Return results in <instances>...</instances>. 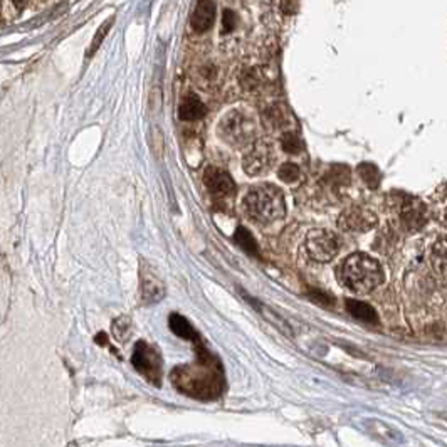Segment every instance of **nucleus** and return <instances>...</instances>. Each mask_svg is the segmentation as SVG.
I'll return each instance as SVG.
<instances>
[{
    "mask_svg": "<svg viewBox=\"0 0 447 447\" xmlns=\"http://www.w3.org/2000/svg\"><path fill=\"white\" fill-rule=\"evenodd\" d=\"M197 356H199V364L197 365L177 366L172 371V384L175 385L178 392L185 394L188 397H215L220 390V380L217 379V369L214 366V359L202 346V343L197 345Z\"/></svg>",
    "mask_w": 447,
    "mask_h": 447,
    "instance_id": "f257e3e1",
    "label": "nucleus"
},
{
    "mask_svg": "<svg viewBox=\"0 0 447 447\" xmlns=\"http://www.w3.org/2000/svg\"><path fill=\"white\" fill-rule=\"evenodd\" d=\"M338 281L356 294H369L384 282V269L380 262L365 252L348 256L336 269Z\"/></svg>",
    "mask_w": 447,
    "mask_h": 447,
    "instance_id": "f03ea898",
    "label": "nucleus"
},
{
    "mask_svg": "<svg viewBox=\"0 0 447 447\" xmlns=\"http://www.w3.org/2000/svg\"><path fill=\"white\" fill-rule=\"evenodd\" d=\"M244 212L261 225L274 224L286 215V199L279 187L272 183H257L244 197Z\"/></svg>",
    "mask_w": 447,
    "mask_h": 447,
    "instance_id": "7ed1b4c3",
    "label": "nucleus"
},
{
    "mask_svg": "<svg viewBox=\"0 0 447 447\" xmlns=\"http://www.w3.org/2000/svg\"><path fill=\"white\" fill-rule=\"evenodd\" d=\"M256 121L246 111L234 110L229 111L222 120H220L217 133L222 141L234 148L249 147L256 140Z\"/></svg>",
    "mask_w": 447,
    "mask_h": 447,
    "instance_id": "20e7f679",
    "label": "nucleus"
},
{
    "mask_svg": "<svg viewBox=\"0 0 447 447\" xmlns=\"http://www.w3.org/2000/svg\"><path fill=\"white\" fill-rule=\"evenodd\" d=\"M131 364L133 369L147 380L148 384L160 387L162 385V371H163V360L162 353L157 346L140 340L136 341L131 355Z\"/></svg>",
    "mask_w": 447,
    "mask_h": 447,
    "instance_id": "39448f33",
    "label": "nucleus"
},
{
    "mask_svg": "<svg viewBox=\"0 0 447 447\" xmlns=\"http://www.w3.org/2000/svg\"><path fill=\"white\" fill-rule=\"evenodd\" d=\"M304 251L314 262H329L340 252V239L327 229H313L304 237Z\"/></svg>",
    "mask_w": 447,
    "mask_h": 447,
    "instance_id": "423d86ee",
    "label": "nucleus"
},
{
    "mask_svg": "<svg viewBox=\"0 0 447 447\" xmlns=\"http://www.w3.org/2000/svg\"><path fill=\"white\" fill-rule=\"evenodd\" d=\"M274 162V148L264 140H254L242 158V168L247 175L261 177L269 172Z\"/></svg>",
    "mask_w": 447,
    "mask_h": 447,
    "instance_id": "0eeeda50",
    "label": "nucleus"
},
{
    "mask_svg": "<svg viewBox=\"0 0 447 447\" xmlns=\"http://www.w3.org/2000/svg\"><path fill=\"white\" fill-rule=\"evenodd\" d=\"M395 210H397L400 222L407 230H417L427 222V209L417 197L412 195H399L395 202Z\"/></svg>",
    "mask_w": 447,
    "mask_h": 447,
    "instance_id": "6e6552de",
    "label": "nucleus"
},
{
    "mask_svg": "<svg viewBox=\"0 0 447 447\" xmlns=\"http://www.w3.org/2000/svg\"><path fill=\"white\" fill-rule=\"evenodd\" d=\"M376 220V215L366 207L351 205L338 215V227L345 232H366L375 227Z\"/></svg>",
    "mask_w": 447,
    "mask_h": 447,
    "instance_id": "1a4fd4ad",
    "label": "nucleus"
},
{
    "mask_svg": "<svg viewBox=\"0 0 447 447\" xmlns=\"http://www.w3.org/2000/svg\"><path fill=\"white\" fill-rule=\"evenodd\" d=\"M204 185L215 200L232 199L235 194V183L229 172L220 167H207L204 172Z\"/></svg>",
    "mask_w": 447,
    "mask_h": 447,
    "instance_id": "9d476101",
    "label": "nucleus"
},
{
    "mask_svg": "<svg viewBox=\"0 0 447 447\" xmlns=\"http://www.w3.org/2000/svg\"><path fill=\"white\" fill-rule=\"evenodd\" d=\"M140 296L145 304L160 303L165 298V282L145 261L140 267Z\"/></svg>",
    "mask_w": 447,
    "mask_h": 447,
    "instance_id": "9b49d317",
    "label": "nucleus"
},
{
    "mask_svg": "<svg viewBox=\"0 0 447 447\" xmlns=\"http://www.w3.org/2000/svg\"><path fill=\"white\" fill-rule=\"evenodd\" d=\"M215 22V4L212 0H199L192 14L190 24L195 32H207Z\"/></svg>",
    "mask_w": 447,
    "mask_h": 447,
    "instance_id": "f8f14e48",
    "label": "nucleus"
},
{
    "mask_svg": "<svg viewBox=\"0 0 447 447\" xmlns=\"http://www.w3.org/2000/svg\"><path fill=\"white\" fill-rule=\"evenodd\" d=\"M205 105L200 101V98L197 94L190 93L183 98L180 106H178V118L182 121H197L200 118L205 116Z\"/></svg>",
    "mask_w": 447,
    "mask_h": 447,
    "instance_id": "ddd939ff",
    "label": "nucleus"
},
{
    "mask_svg": "<svg viewBox=\"0 0 447 447\" xmlns=\"http://www.w3.org/2000/svg\"><path fill=\"white\" fill-rule=\"evenodd\" d=\"M168 327H170L172 332L175 333L178 338H182V340L192 341L194 345H199V343H202L199 333L195 332V328L192 327V323L188 322L187 318H183L182 314L172 313L170 318H168Z\"/></svg>",
    "mask_w": 447,
    "mask_h": 447,
    "instance_id": "4468645a",
    "label": "nucleus"
},
{
    "mask_svg": "<svg viewBox=\"0 0 447 447\" xmlns=\"http://www.w3.org/2000/svg\"><path fill=\"white\" fill-rule=\"evenodd\" d=\"M431 264L437 274L447 277V235H442L432 246Z\"/></svg>",
    "mask_w": 447,
    "mask_h": 447,
    "instance_id": "2eb2a0df",
    "label": "nucleus"
},
{
    "mask_svg": "<svg viewBox=\"0 0 447 447\" xmlns=\"http://www.w3.org/2000/svg\"><path fill=\"white\" fill-rule=\"evenodd\" d=\"M346 312L355 317L356 319L365 323H379V317H376V312L371 308L370 304L364 303V301H356V299H348L346 301Z\"/></svg>",
    "mask_w": 447,
    "mask_h": 447,
    "instance_id": "dca6fc26",
    "label": "nucleus"
},
{
    "mask_svg": "<svg viewBox=\"0 0 447 447\" xmlns=\"http://www.w3.org/2000/svg\"><path fill=\"white\" fill-rule=\"evenodd\" d=\"M111 332L113 336L116 338V341L126 343L130 340L131 333H133V322H131L130 317L116 318L111 324Z\"/></svg>",
    "mask_w": 447,
    "mask_h": 447,
    "instance_id": "f3484780",
    "label": "nucleus"
},
{
    "mask_svg": "<svg viewBox=\"0 0 447 447\" xmlns=\"http://www.w3.org/2000/svg\"><path fill=\"white\" fill-rule=\"evenodd\" d=\"M235 242L241 246L244 251H247L249 254H257V244L254 241V237L251 235L249 230H246L244 227H239L235 230Z\"/></svg>",
    "mask_w": 447,
    "mask_h": 447,
    "instance_id": "a211bd4d",
    "label": "nucleus"
},
{
    "mask_svg": "<svg viewBox=\"0 0 447 447\" xmlns=\"http://www.w3.org/2000/svg\"><path fill=\"white\" fill-rule=\"evenodd\" d=\"M359 175L364 178V182L370 187H376L380 183V173L376 170L375 165L361 163L359 167Z\"/></svg>",
    "mask_w": 447,
    "mask_h": 447,
    "instance_id": "6ab92c4d",
    "label": "nucleus"
},
{
    "mask_svg": "<svg viewBox=\"0 0 447 447\" xmlns=\"http://www.w3.org/2000/svg\"><path fill=\"white\" fill-rule=\"evenodd\" d=\"M277 177H279L282 182L294 183L296 180H299L301 172H299L298 165H294V163H284V165H281L279 170H277Z\"/></svg>",
    "mask_w": 447,
    "mask_h": 447,
    "instance_id": "aec40b11",
    "label": "nucleus"
},
{
    "mask_svg": "<svg viewBox=\"0 0 447 447\" xmlns=\"http://www.w3.org/2000/svg\"><path fill=\"white\" fill-rule=\"evenodd\" d=\"M282 148H284L286 153L296 155V153H299V150L303 148V145H301V140L298 135L288 131V133L282 136Z\"/></svg>",
    "mask_w": 447,
    "mask_h": 447,
    "instance_id": "412c9836",
    "label": "nucleus"
},
{
    "mask_svg": "<svg viewBox=\"0 0 447 447\" xmlns=\"http://www.w3.org/2000/svg\"><path fill=\"white\" fill-rule=\"evenodd\" d=\"M113 21H115V19H113V17H111V19H110V21H108V22H105V24H103V26H101V29H100V31H98V34H96V37H94V39H93V44H91V47H89V53H88L89 56H91V54H94V53H96V51H98V47H100V46H101V42H103V39H105V37H106V34H108V31H110V27H111V24H113Z\"/></svg>",
    "mask_w": 447,
    "mask_h": 447,
    "instance_id": "4be33fe9",
    "label": "nucleus"
},
{
    "mask_svg": "<svg viewBox=\"0 0 447 447\" xmlns=\"http://www.w3.org/2000/svg\"><path fill=\"white\" fill-rule=\"evenodd\" d=\"M150 140H152V150L153 153L157 155V157H162V152H163V135L162 131L158 130H152V135H150Z\"/></svg>",
    "mask_w": 447,
    "mask_h": 447,
    "instance_id": "5701e85b",
    "label": "nucleus"
},
{
    "mask_svg": "<svg viewBox=\"0 0 447 447\" xmlns=\"http://www.w3.org/2000/svg\"><path fill=\"white\" fill-rule=\"evenodd\" d=\"M235 24H237V16L232 11H224V16H222V27H224V32H230L235 27Z\"/></svg>",
    "mask_w": 447,
    "mask_h": 447,
    "instance_id": "b1692460",
    "label": "nucleus"
},
{
    "mask_svg": "<svg viewBox=\"0 0 447 447\" xmlns=\"http://www.w3.org/2000/svg\"><path fill=\"white\" fill-rule=\"evenodd\" d=\"M299 9V0H281V11L288 16H294Z\"/></svg>",
    "mask_w": 447,
    "mask_h": 447,
    "instance_id": "393cba45",
    "label": "nucleus"
},
{
    "mask_svg": "<svg viewBox=\"0 0 447 447\" xmlns=\"http://www.w3.org/2000/svg\"><path fill=\"white\" fill-rule=\"evenodd\" d=\"M96 340L100 345H105V346H110V343H108V336L105 335V333H100V335L96 336Z\"/></svg>",
    "mask_w": 447,
    "mask_h": 447,
    "instance_id": "a878e982",
    "label": "nucleus"
},
{
    "mask_svg": "<svg viewBox=\"0 0 447 447\" xmlns=\"http://www.w3.org/2000/svg\"><path fill=\"white\" fill-rule=\"evenodd\" d=\"M27 2H29V0H12V4L14 6H16L17 9H24L27 6Z\"/></svg>",
    "mask_w": 447,
    "mask_h": 447,
    "instance_id": "bb28decb",
    "label": "nucleus"
},
{
    "mask_svg": "<svg viewBox=\"0 0 447 447\" xmlns=\"http://www.w3.org/2000/svg\"><path fill=\"white\" fill-rule=\"evenodd\" d=\"M446 225H447V215H446Z\"/></svg>",
    "mask_w": 447,
    "mask_h": 447,
    "instance_id": "cd10ccee",
    "label": "nucleus"
}]
</instances>
